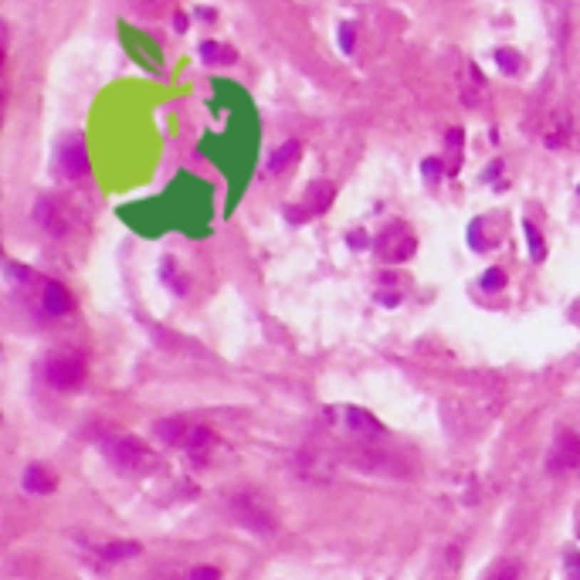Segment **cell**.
Here are the masks:
<instances>
[{
  "label": "cell",
  "instance_id": "7a4b0ae2",
  "mask_svg": "<svg viewBox=\"0 0 580 580\" xmlns=\"http://www.w3.org/2000/svg\"><path fill=\"white\" fill-rule=\"evenodd\" d=\"M44 377L55 390H75L86 380V360L78 353H58L44 363Z\"/></svg>",
  "mask_w": 580,
  "mask_h": 580
},
{
  "label": "cell",
  "instance_id": "277c9868",
  "mask_svg": "<svg viewBox=\"0 0 580 580\" xmlns=\"http://www.w3.org/2000/svg\"><path fill=\"white\" fill-rule=\"evenodd\" d=\"M38 302H41L44 316H68L75 309V296L61 282H51V279L38 282Z\"/></svg>",
  "mask_w": 580,
  "mask_h": 580
},
{
  "label": "cell",
  "instance_id": "7402d4cb",
  "mask_svg": "<svg viewBox=\"0 0 580 580\" xmlns=\"http://www.w3.org/2000/svg\"><path fill=\"white\" fill-rule=\"evenodd\" d=\"M353 28L350 24H343V34H340V44H343V51H353Z\"/></svg>",
  "mask_w": 580,
  "mask_h": 580
},
{
  "label": "cell",
  "instance_id": "8992f818",
  "mask_svg": "<svg viewBox=\"0 0 580 580\" xmlns=\"http://www.w3.org/2000/svg\"><path fill=\"white\" fill-rule=\"evenodd\" d=\"M58 167H61V173H65L68 180H82L88 173V153H86V146H82L78 136H68V140L61 143V150H58Z\"/></svg>",
  "mask_w": 580,
  "mask_h": 580
},
{
  "label": "cell",
  "instance_id": "6da1fadb",
  "mask_svg": "<svg viewBox=\"0 0 580 580\" xmlns=\"http://www.w3.org/2000/svg\"><path fill=\"white\" fill-rule=\"evenodd\" d=\"M102 452L109 455V462L115 468H123V472H143V468H150L156 462L146 445H140L136 438H126V435H115V438L102 441Z\"/></svg>",
  "mask_w": 580,
  "mask_h": 580
},
{
  "label": "cell",
  "instance_id": "5bb4252c",
  "mask_svg": "<svg viewBox=\"0 0 580 580\" xmlns=\"http://www.w3.org/2000/svg\"><path fill=\"white\" fill-rule=\"evenodd\" d=\"M200 58L207 61V65H234V51L227 48V44H217V41H204L200 44Z\"/></svg>",
  "mask_w": 580,
  "mask_h": 580
},
{
  "label": "cell",
  "instance_id": "ba28073f",
  "mask_svg": "<svg viewBox=\"0 0 580 580\" xmlns=\"http://www.w3.org/2000/svg\"><path fill=\"white\" fill-rule=\"evenodd\" d=\"M234 516H238V523L252 526V529H271V516L265 509H258L255 502H252V495H238L234 499Z\"/></svg>",
  "mask_w": 580,
  "mask_h": 580
},
{
  "label": "cell",
  "instance_id": "4fadbf2b",
  "mask_svg": "<svg viewBox=\"0 0 580 580\" xmlns=\"http://www.w3.org/2000/svg\"><path fill=\"white\" fill-rule=\"evenodd\" d=\"M190 428H194V425H190V421H184V418H170V421H156V435H163L170 445H187Z\"/></svg>",
  "mask_w": 580,
  "mask_h": 580
},
{
  "label": "cell",
  "instance_id": "9a60e30c",
  "mask_svg": "<svg viewBox=\"0 0 580 580\" xmlns=\"http://www.w3.org/2000/svg\"><path fill=\"white\" fill-rule=\"evenodd\" d=\"M211 445H214V431H211V428L194 425V428H190V435H187V445H184V448H187V452L197 455V452H204V448H211Z\"/></svg>",
  "mask_w": 580,
  "mask_h": 580
},
{
  "label": "cell",
  "instance_id": "5b68a950",
  "mask_svg": "<svg viewBox=\"0 0 580 580\" xmlns=\"http://www.w3.org/2000/svg\"><path fill=\"white\" fill-rule=\"evenodd\" d=\"M377 248H380V255L387 258V261H404V258L414 255V234H410L404 224H394L380 234Z\"/></svg>",
  "mask_w": 580,
  "mask_h": 580
},
{
  "label": "cell",
  "instance_id": "44dd1931",
  "mask_svg": "<svg viewBox=\"0 0 580 580\" xmlns=\"http://www.w3.org/2000/svg\"><path fill=\"white\" fill-rule=\"evenodd\" d=\"M495 58H499V68L509 71V75L519 68V55H516L512 48H499V51H495Z\"/></svg>",
  "mask_w": 580,
  "mask_h": 580
},
{
  "label": "cell",
  "instance_id": "8fae6325",
  "mask_svg": "<svg viewBox=\"0 0 580 580\" xmlns=\"http://www.w3.org/2000/svg\"><path fill=\"white\" fill-rule=\"evenodd\" d=\"M55 485H58V479L44 465H28V472H24V489L28 492L48 495V492H55Z\"/></svg>",
  "mask_w": 580,
  "mask_h": 580
},
{
  "label": "cell",
  "instance_id": "ffe728a7",
  "mask_svg": "<svg viewBox=\"0 0 580 580\" xmlns=\"http://www.w3.org/2000/svg\"><path fill=\"white\" fill-rule=\"evenodd\" d=\"M502 285H506V271L502 269H489L482 275V289H489V292H499Z\"/></svg>",
  "mask_w": 580,
  "mask_h": 580
},
{
  "label": "cell",
  "instance_id": "7c38bea8",
  "mask_svg": "<svg viewBox=\"0 0 580 580\" xmlns=\"http://www.w3.org/2000/svg\"><path fill=\"white\" fill-rule=\"evenodd\" d=\"M140 543L136 539H113V543H102L99 553H102V560H129V556H140Z\"/></svg>",
  "mask_w": 580,
  "mask_h": 580
},
{
  "label": "cell",
  "instance_id": "e0dca14e",
  "mask_svg": "<svg viewBox=\"0 0 580 580\" xmlns=\"http://www.w3.org/2000/svg\"><path fill=\"white\" fill-rule=\"evenodd\" d=\"M329 200H333V187L329 184H312L309 187V211L319 214L329 207Z\"/></svg>",
  "mask_w": 580,
  "mask_h": 580
},
{
  "label": "cell",
  "instance_id": "d6986e66",
  "mask_svg": "<svg viewBox=\"0 0 580 580\" xmlns=\"http://www.w3.org/2000/svg\"><path fill=\"white\" fill-rule=\"evenodd\" d=\"M184 580H221V570L211 564H200V566H190L184 574Z\"/></svg>",
  "mask_w": 580,
  "mask_h": 580
},
{
  "label": "cell",
  "instance_id": "30bf717a",
  "mask_svg": "<svg viewBox=\"0 0 580 580\" xmlns=\"http://www.w3.org/2000/svg\"><path fill=\"white\" fill-rule=\"evenodd\" d=\"M346 428L353 431V435H383V425L363 408H350L346 410Z\"/></svg>",
  "mask_w": 580,
  "mask_h": 580
},
{
  "label": "cell",
  "instance_id": "3957f363",
  "mask_svg": "<svg viewBox=\"0 0 580 580\" xmlns=\"http://www.w3.org/2000/svg\"><path fill=\"white\" fill-rule=\"evenodd\" d=\"M547 468H550L553 475L580 468V438L574 431H560L556 435V441H553V448H550V458H547Z\"/></svg>",
  "mask_w": 580,
  "mask_h": 580
},
{
  "label": "cell",
  "instance_id": "2e32d148",
  "mask_svg": "<svg viewBox=\"0 0 580 580\" xmlns=\"http://www.w3.org/2000/svg\"><path fill=\"white\" fill-rule=\"evenodd\" d=\"M485 580H523V566L516 564V560H499V564L489 570Z\"/></svg>",
  "mask_w": 580,
  "mask_h": 580
},
{
  "label": "cell",
  "instance_id": "9c48e42d",
  "mask_svg": "<svg viewBox=\"0 0 580 580\" xmlns=\"http://www.w3.org/2000/svg\"><path fill=\"white\" fill-rule=\"evenodd\" d=\"M299 156H302V143L299 140H289V143H282L279 150H271V156H269V173H285L292 163H296Z\"/></svg>",
  "mask_w": 580,
  "mask_h": 580
},
{
  "label": "cell",
  "instance_id": "ac0fdd59",
  "mask_svg": "<svg viewBox=\"0 0 580 580\" xmlns=\"http://www.w3.org/2000/svg\"><path fill=\"white\" fill-rule=\"evenodd\" d=\"M523 231H526V238H529V255H533V261H543V258H547V241L539 238L537 224H529V221H526Z\"/></svg>",
  "mask_w": 580,
  "mask_h": 580
},
{
  "label": "cell",
  "instance_id": "52a82bcc",
  "mask_svg": "<svg viewBox=\"0 0 580 580\" xmlns=\"http://www.w3.org/2000/svg\"><path fill=\"white\" fill-rule=\"evenodd\" d=\"M34 221H38L48 234H55V238L68 234V211H65L55 197L38 200V207H34Z\"/></svg>",
  "mask_w": 580,
  "mask_h": 580
}]
</instances>
